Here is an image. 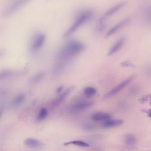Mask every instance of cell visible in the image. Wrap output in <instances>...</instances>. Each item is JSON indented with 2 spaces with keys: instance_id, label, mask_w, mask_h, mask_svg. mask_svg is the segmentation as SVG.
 Segmentation results:
<instances>
[{
  "instance_id": "cell-20",
  "label": "cell",
  "mask_w": 151,
  "mask_h": 151,
  "mask_svg": "<svg viewBox=\"0 0 151 151\" xmlns=\"http://www.w3.org/2000/svg\"><path fill=\"white\" fill-rule=\"evenodd\" d=\"M84 94L88 96H95L97 93V91L95 88L92 87H88L84 90Z\"/></svg>"
},
{
  "instance_id": "cell-13",
  "label": "cell",
  "mask_w": 151,
  "mask_h": 151,
  "mask_svg": "<svg viewBox=\"0 0 151 151\" xmlns=\"http://www.w3.org/2000/svg\"><path fill=\"white\" fill-rule=\"evenodd\" d=\"M111 118V115L110 114L103 112H98L94 114L91 116V119L95 122H104L110 119Z\"/></svg>"
},
{
  "instance_id": "cell-7",
  "label": "cell",
  "mask_w": 151,
  "mask_h": 151,
  "mask_svg": "<svg viewBox=\"0 0 151 151\" xmlns=\"http://www.w3.org/2000/svg\"><path fill=\"white\" fill-rule=\"evenodd\" d=\"M133 78H134L133 76L129 77V78L126 79V80L121 83L120 84H118L115 88H113V89L111 90L110 91L107 92L105 96V98H109L113 96H115V95L118 94V92L123 89L127 85H128L129 83L132 81Z\"/></svg>"
},
{
  "instance_id": "cell-1",
  "label": "cell",
  "mask_w": 151,
  "mask_h": 151,
  "mask_svg": "<svg viewBox=\"0 0 151 151\" xmlns=\"http://www.w3.org/2000/svg\"><path fill=\"white\" fill-rule=\"evenodd\" d=\"M85 48L84 44L78 41L72 40L66 42L57 54L52 70L53 75L58 76L61 74L74 58Z\"/></svg>"
},
{
  "instance_id": "cell-12",
  "label": "cell",
  "mask_w": 151,
  "mask_h": 151,
  "mask_svg": "<svg viewBox=\"0 0 151 151\" xmlns=\"http://www.w3.org/2000/svg\"><path fill=\"white\" fill-rule=\"evenodd\" d=\"M123 120L121 119H110L104 122L101 125L103 128L108 129L119 127L123 124Z\"/></svg>"
},
{
  "instance_id": "cell-2",
  "label": "cell",
  "mask_w": 151,
  "mask_h": 151,
  "mask_svg": "<svg viewBox=\"0 0 151 151\" xmlns=\"http://www.w3.org/2000/svg\"><path fill=\"white\" fill-rule=\"evenodd\" d=\"M93 14L94 13L91 11H87L82 13L73 24L64 33L63 37L66 38L71 36L82 25L90 20L93 17Z\"/></svg>"
},
{
  "instance_id": "cell-11",
  "label": "cell",
  "mask_w": 151,
  "mask_h": 151,
  "mask_svg": "<svg viewBox=\"0 0 151 151\" xmlns=\"http://www.w3.org/2000/svg\"><path fill=\"white\" fill-rule=\"evenodd\" d=\"M129 21H130V19L127 18L123 19L122 21L119 22L118 24L115 25L113 27L110 31L107 32L106 35V37H109V36H111V35H113L115 33L117 32L118 31L120 30L122 27L127 24L129 23Z\"/></svg>"
},
{
  "instance_id": "cell-6",
  "label": "cell",
  "mask_w": 151,
  "mask_h": 151,
  "mask_svg": "<svg viewBox=\"0 0 151 151\" xmlns=\"http://www.w3.org/2000/svg\"><path fill=\"white\" fill-rule=\"evenodd\" d=\"M25 72L18 70L6 69L0 71V81L13 79L24 76Z\"/></svg>"
},
{
  "instance_id": "cell-5",
  "label": "cell",
  "mask_w": 151,
  "mask_h": 151,
  "mask_svg": "<svg viewBox=\"0 0 151 151\" xmlns=\"http://www.w3.org/2000/svg\"><path fill=\"white\" fill-rule=\"evenodd\" d=\"M31 1V0H16L4 12L2 13L3 17H9Z\"/></svg>"
},
{
  "instance_id": "cell-10",
  "label": "cell",
  "mask_w": 151,
  "mask_h": 151,
  "mask_svg": "<svg viewBox=\"0 0 151 151\" xmlns=\"http://www.w3.org/2000/svg\"><path fill=\"white\" fill-rule=\"evenodd\" d=\"M26 96L24 93H20L13 98L11 100L10 105L12 108H16L19 107L26 100Z\"/></svg>"
},
{
  "instance_id": "cell-17",
  "label": "cell",
  "mask_w": 151,
  "mask_h": 151,
  "mask_svg": "<svg viewBox=\"0 0 151 151\" xmlns=\"http://www.w3.org/2000/svg\"><path fill=\"white\" fill-rule=\"evenodd\" d=\"M136 138L134 135L129 134L127 135L124 139V143L127 146H132L136 143Z\"/></svg>"
},
{
  "instance_id": "cell-3",
  "label": "cell",
  "mask_w": 151,
  "mask_h": 151,
  "mask_svg": "<svg viewBox=\"0 0 151 151\" xmlns=\"http://www.w3.org/2000/svg\"><path fill=\"white\" fill-rule=\"evenodd\" d=\"M94 104V102L89 100H82L77 101L74 104L69 106L66 108V111L71 113L78 112L92 106Z\"/></svg>"
},
{
  "instance_id": "cell-9",
  "label": "cell",
  "mask_w": 151,
  "mask_h": 151,
  "mask_svg": "<svg viewBox=\"0 0 151 151\" xmlns=\"http://www.w3.org/2000/svg\"><path fill=\"white\" fill-rule=\"evenodd\" d=\"M126 4V2H121V3L118 4L117 5H115L113 7H112L111 9H109V10L107 11L102 16V17L99 19V21H101V22H103L104 20L106 19L107 18L110 17V16H112L113 14L115 13V12H117L120 9H121L124 5Z\"/></svg>"
},
{
  "instance_id": "cell-16",
  "label": "cell",
  "mask_w": 151,
  "mask_h": 151,
  "mask_svg": "<svg viewBox=\"0 0 151 151\" xmlns=\"http://www.w3.org/2000/svg\"><path fill=\"white\" fill-rule=\"evenodd\" d=\"M25 145L29 148H39L41 145V143L40 141L36 139L33 138H28L26 139L24 142Z\"/></svg>"
},
{
  "instance_id": "cell-22",
  "label": "cell",
  "mask_w": 151,
  "mask_h": 151,
  "mask_svg": "<svg viewBox=\"0 0 151 151\" xmlns=\"http://www.w3.org/2000/svg\"><path fill=\"white\" fill-rule=\"evenodd\" d=\"M4 111V106H0V119H1L2 116Z\"/></svg>"
},
{
  "instance_id": "cell-4",
  "label": "cell",
  "mask_w": 151,
  "mask_h": 151,
  "mask_svg": "<svg viewBox=\"0 0 151 151\" xmlns=\"http://www.w3.org/2000/svg\"><path fill=\"white\" fill-rule=\"evenodd\" d=\"M46 35L43 33L36 35L32 40L30 46V50L33 53L40 51L45 44Z\"/></svg>"
},
{
  "instance_id": "cell-15",
  "label": "cell",
  "mask_w": 151,
  "mask_h": 151,
  "mask_svg": "<svg viewBox=\"0 0 151 151\" xmlns=\"http://www.w3.org/2000/svg\"><path fill=\"white\" fill-rule=\"evenodd\" d=\"M46 73L44 72L40 71L32 76L29 80L30 83L33 84H37L41 82L45 78Z\"/></svg>"
},
{
  "instance_id": "cell-14",
  "label": "cell",
  "mask_w": 151,
  "mask_h": 151,
  "mask_svg": "<svg viewBox=\"0 0 151 151\" xmlns=\"http://www.w3.org/2000/svg\"><path fill=\"white\" fill-rule=\"evenodd\" d=\"M125 41H126V39L124 37H122V38L119 39L115 42V44L113 46V47L111 48L109 53H108V56H110L113 55V54L118 52L122 47V46L124 45Z\"/></svg>"
},
{
  "instance_id": "cell-18",
  "label": "cell",
  "mask_w": 151,
  "mask_h": 151,
  "mask_svg": "<svg viewBox=\"0 0 151 151\" xmlns=\"http://www.w3.org/2000/svg\"><path fill=\"white\" fill-rule=\"evenodd\" d=\"M48 114V111L47 108L43 107L40 109L38 115L37 119L38 122H41L46 119Z\"/></svg>"
},
{
  "instance_id": "cell-8",
  "label": "cell",
  "mask_w": 151,
  "mask_h": 151,
  "mask_svg": "<svg viewBox=\"0 0 151 151\" xmlns=\"http://www.w3.org/2000/svg\"><path fill=\"white\" fill-rule=\"evenodd\" d=\"M73 89V87H72L68 88L62 94L56 98L55 99L51 102V107L52 108H55V107H57V106L59 105Z\"/></svg>"
},
{
  "instance_id": "cell-23",
  "label": "cell",
  "mask_w": 151,
  "mask_h": 151,
  "mask_svg": "<svg viewBox=\"0 0 151 151\" xmlns=\"http://www.w3.org/2000/svg\"><path fill=\"white\" fill-rule=\"evenodd\" d=\"M63 89V87L61 86V87H59L57 89V91L58 92H60L62 91V90Z\"/></svg>"
},
{
  "instance_id": "cell-19",
  "label": "cell",
  "mask_w": 151,
  "mask_h": 151,
  "mask_svg": "<svg viewBox=\"0 0 151 151\" xmlns=\"http://www.w3.org/2000/svg\"><path fill=\"white\" fill-rule=\"evenodd\" d=\"M74 145L76 146H79V147H89L90 145L88 144L87 143L85 142H82L81 141H72L71 142H68L65 143L64 144V145Z\"/></svg>"
},
{
  "instance_id": "cell-21",
  "label": "cell",
  "mask_w": 151,
  "mask_h": 151,
  "mask_svg": "<svg viewBox=\"0 0 151 151\" xmlns=\"http://www.w3.org/2000/svg\"><path fill=\"white\" fill-rule=\"evenodd\" d=\"M95 127L93 124H87L84 126V129L86 130H92L95 129Z\"/></svg>"
}]
</instances>
